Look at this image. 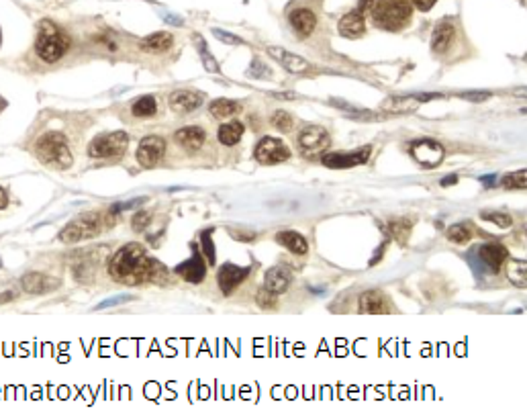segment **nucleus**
<instances>
[{
    "label": "nucleus",
    "instance_id": "7ed1b4c3",
    "mask_svg": "<svg viewBox=\"0 0 527 415\" xmlns=\"http://www.w3.org/2000/svg\"><path fill=\"white\" fill-rule=\"evenodd\" d=\"M35 155L39 158V162L45 166L58 168V170H65L72 166V152H70V143L63 137L62 133L49 132L43 133L42 137L35 143Z\"/></svg>",
    "mask_w": 527,
    "mask_h": 415
},
{
    "label": "nucleus",
    "instance_id": "4c0bfd02",
    "mask_svg": "<svg viewBox=\"0 0 527 415\" xmlns=\"http://www.w3.org/2000/svg\"><path fill=\"white\" fill-rule=\"evenodd\" d=\"M149 221H151V215L146 213V211H139L137 215H133L131 225H133V229H135V231H144V229L149 225Z\"/></svg>",
    "mask_w": 527,
    "mask_h": 415
},
{
    "label": "nucleus",
    "instance_id": "412c9836",
    "mask_svg": "<svg viewBox=\"0 0 527 415\" xmlns=\"http://www.w3.org/2000/svg\"><path fill=\"white\" fill-rule=\"evenodd\" d=\"M358 305L362 313H388L391 311L386 297L380 290H366L364 295H360Z\"/></svg>",
    "mask_w": 527,
    "mask_h": 415
},
{
    "label": "nucleus",
    "instance_id": "c9c22d12",
    "mask_svg": "<svg viewBox=\"0 0 527 415\" xmlns=\"http://www.w3.org/2000/svg\"><path fill=\"white\" fill-rule=\"evenodd\" d=\"M481 217L485 219V221H490V223H497L499 227H511V223H513V219L505 215V213H490V211H485V213H481Z\"/></svg>",
    "mask_w": 527,
    "mask_h": 415
},
{
    "label": "nucleus",
    "instance_id": "9b49d317",
    "mask_svg": "<svg viewBox=\"0 0 527 415\" xmlns=\"http://www.w3.org/2000/svg\"><path fill=\"white\" fill-rule=\"evenodd\" d=\"M190 248H192V256L186 262L176 266V274H180L186 283L198 284L203 283L205 276H207V264L203 262V256H201V252L196 250L194 243H190Z\"/></svg>",
    "mask_w": 527,
    "mask_h": 415
},
{
    "label": "nucleus",
    "instance_id": "423d86ee",
    "mask_svg": "<svg viewBox=\"0 0 527 415\" xmlns=\"http://www.w3.org/2000/svg\"><path fill=\"white\" fill-rule=\"evenodd\" d=\"M129 146V135L125 132H110L96 135L90 146H88V155L99 158V160H108V158H121Z\"/></svg>",
    "mask_w": 527,
    "mask_h": 415
},
{
    "label": "nucleus",
    "instance_id": "8fccbe9b",
    "mask_svg": "<svg viewBox=\"0 0 527 415\" xmlns=\"http://www.w3.org/2000/svg\"><path fill=\"white\" fill-rule=\"evenodd\" d=\"M2 107H4V101H2V98H0V109H2Z\"/></svg>",
    "mask_w": 527,
    "mask_h": 415
},
{
    "label": "nucleus",
    "instance_id": "cd10ccee",
    "mask_svg": "<svg viewBox=\"0 0 527 415\" xmlns=\"http://www.w3.org/2000/svg\"><path fill=\"white\" fill-rule=\"evenodd\" d=\"M209 110H211L215 119H227V117H233L235 113H239L241 107L235 101H229V98H217V101L211 103Z\"/></svg>",
    "mask_w": 527,
    "mask_h": 415
},
{
    "label": "nucleus",
    "instance_id": "2eb2a0df",
    "mask_svg": "<svg viewBox=\"0 0 527 415\" xmlns=\"http://www.w3.org/2000/svg\"><path fill=\"white\" fill-rule=\"evenodd\" d=\"M23 288L25 293L29 295H45V293H51L56 288H60V281L58 279H51L47 274H42V272H29L21 279Z\"/></svg>",
    "mask_w": 527,
    "mask_h": 415
},
{
    "label": "nucleus",
    "instance_id": "5701e85b",
    "mask_svg": "<svg viewBox=\"0 0 527 415\" xmlns=\"http://www.w3.org/2000/svg\"><path fill=\"white\" fill-rule=\"evenodd\" d=\"M276 241H278L280 245H284L288 252L298 254V256H303V254L309 252V243H307V240H305L300 234L293 231V229H286V231L276 234Z\"/></svg>",
    "mask_w": 527,
    "mask_h": 415
},
{
    "label": "nucleus",
    "instance_id": "3c124183",
    "mask_svg": "<svg viewBox=\"0 0 527 415\" xmlns=\"http://www.w3.org/2000/svg\"><path fill=\"white\" fill-rule=\"evenodd\" d=\"M0 44H2V33H0Z\"/></svg>",
    "mask_w": 527,
    "mask_h": 415
},
{
    "label": "nucleus",
    "instance_id": "6e6552de",
    "mask_svg": "<svg viewBox=\"0 0 527 415\" xmlns=\"http://www.w3.org/2000/svg\"><path fill=\"white\" fill-rule=\"evenodd\" d=\"M288 158H291V150L286 148V143H282L280 139H274V137H262V141L255 146V160L264 166L286 162Z\"/></svg>",
    "mask_w": 527,
    "mask_h": 415
},
{
    "label": "nucleus",
    "instance_id": "bb28decb",
    "mask_svg": "<svg viewBox=\"0 0 527 415\" xmlns=\"http://www.w3.org/2000/svg\"><path fill=\"white\" fill-rule=\"evenodd\" d=\"M241 135H243V125L239 121H229L219 127V141L227 148L237 146L241 141Z\"/></svg>",
    "mask_w": 527,
    "mask_h": 415
},
{
    "label": "nucleus",
    "instance_id": "f3484780",
    "mask_svg": "<svg viewBox=\"0 0 527 415\" xmlns=\"http://www.w3.org/2000/svg\"><path fill=\"white\" fill-rule=\"evenodd\" d=\"M291 281H293V274L288 268L284 266H274L266 272L264 276V288L274 293V295H282L288 286H291Z\"/></svg>",
    "mask_w": 527,
    "mask_h": 415
},
{
    "label": "nucleus",
    "instance_id": "79ce46f5",
    "mask_svg": "<svg viewBox=\"0 0 527 415\" xmlns=\"http://www.w3.org/2000/svg\"><path fill=\"white\" fill-rule=\"evenodd\" d=\"M127 301H131V297H129V295H121V297H115V299H106V301H103V303L96 307V309H106V307L119 305V303H127Z\"/></svg>",
    "mask_w": 527,
    "mask_h": 415
},
{
    "label": "nucleus",
    "instance_id": "c03bdc74",
    "mask_svg": "<svg viewBox=\"0 0 527 415\" xmlns=\"http://www.w3.org/2000/svg\"><path fill=\"white\" fill-rule=\"evenodd\" d=\"M458 182V176L456 174H450V176H445V178H442V186H452V184H456Z\"/></svg>",
    "mask_w": 527,
    "mask_h": 415
},
{
    "label": "nucleus",
    "instance_id": "20e7f679",
    "mask_svg": "<svg viewBox=\"0 0 527 415\" xmlns=\"http://www.w3.org/2000/svg\"><path fill=\"white\" fill-rule=\"evenodd\" d=\"M70 47V37L63 33L58 25L51 21L39 23V31H37V42H35V51L42 58L43 62L53 64L58 60H62L63 53Z\"/></svg>",
    "mask_w": 527,
    "mask_h": 415
},
{
    "label": "nucleus",
    "instance_id": "dca6fc26",
    "mask_svg": "<svg viewBox=\"0 0 527 415\" xmlns=\"http://www.w3.org/2000/svg\"><path fill=\"white\" fill-rule=\"evenodd\" d=\"M203 105V96L192 90H176L170 94V109L178 115L192 113Z\"/></svg>",
    "mask_w": 527,
    "mask_h": 415
},
{
    "label": "nucleus",
    "instance_id": "49530a36",
    "mask_svg": "<svg viewBox=\"0 0 527 415\" xmlns=\"http://www.w3.org/2000/svg\"><path fill=\"white\" fill-rule=\"evenodd\" d=\"M13 299H15V293H11V290L0 293V303H8V301H13Z\"/></svg>",
    "mask_w": 527,
    "mask_h": 415
},
{
    "label": "nucleus",
    "instance_id": "f257e3e1",
    "mask_svg": "<svg viewBox=\"0 0 527 415\" xmlns=\"http://www.w3.org/2000/svg\"><path fill=\"white\" fill-rule=\"evenodd\" d=\"M108 274L115 283L137 286L149 281H168L166 266L148 256V250L141 243H127L108 262Z\"/></svg>",
    "mask_w": 527,
    "mask_h": 415
},
{
    "label": "nucleus",
    "instance_id": "9d476101",
    "mask_svg": "<svg viewBox=\"0 0 527 415\" xmlns=\"http://www.w3.org/2000/svg\"><path fill=\"white\" fill-rule=\"evenodd\" d=\"M411 153L425 168H436V166L442 164L443 160V148L438 141H431V139H419V141H415L411 146Z\"/></svg>",
    "mask_w": 527,
    "mask_h": 415
},
{
    "label": "nucleus",
    "instance_id": "ddd939ff",
    "mask_svg": "<svg viewBox=\"0 0 527 415\" xmlns=\"http://www.w3.org/2000/svg\"><path fill=\"white\" fill-rule=\"evenodd\" d=\"M250 274V268L248 266H235V264H223L219 268V274H217V283L221 286L223 295H231L233 288L237 284H241Z\"/></svg>",
    "mask_w": 527,
    "mask_h": 415
},
{
    "label": "nucleus",
    "instance_id": "37998d69",
    "mask_svg": "<svg viewBox=\"0 0 527 415\" xmlns=\"http://www.w3.org/2000/svg\"><path fill=\"white\" fill-rule=\"evenodd\" d=\"M411 2H413L419 11L425 13V11H431V8H433V4H436L438 0H411Z\"/></svg>",
    "mask_w": 527,
    "mask_h": 415
},
{
    "label": "nucleus",
    "instance_id": "ea45409f",
    "mask_svg": "<svg viewBox=\"0 0 527 415\" xmlns=\"http://www.w3.org/2000/svg\"><path fill=\"white\" fill-rule=\"evenodd\" d=\"M460 98L470 101V103H483V101H488V98H490V92H462Z\"/></svg>",
    "mask_w": 527,
    "mask_h": 415
},
{
    "label": "nucleus",
    "instance_id": "7c9ffc66",
    "mask_svg": "<svg viewBox=\"0 0 527 415\" xmlns=\"http://www.w3.org/2000/svg\"><path fill=\"white\" fill-rule=\"evenodd\" d=\"M503 186L509 189V191H526L527 186V172L526 168L523 170H517L513 174H507L503 178Z\"/></svg>",
    "mask_w": 527,
    "mask_h": 415
},
{
    "label": "nucleus",
    "instance_id": "de8ad7c7",
    "mask_svg": "<svg viewBox=\"0 0 527 415\" xmlns=\"http://www.w3.org/2000/svg\"><path fill=\"white\" fill-rule=\"evenodd\" d=\"M495 180H497V176H485V178H483V184H485V186H495Z\"/></svg>",
    "mask_w": 527,
    "mask_h": 415
},
{
    "label": "nucleus",
    "instance_id": "a878e982",
    "mask_svg": "<svg viewBox=\"0 0 527 415\" xmlns=\"http://www.w3.org/2000/svg\"><path fill=\"white\" fill-rule=\"evenodd\" d=\"M419 107V101L415 96H393L382 103V110L386 113H413Z\"/></svg>",
    "mask_w": 527,
    "mask_h": 415
},
{
    "label": "nucleus",
    "instance_id": "a18cd8bd",
    "mask_svg": "<svg viewBox=\"0 0 527 415\" xmlns=\"http://www.w3.org/2000/svg\"><path fill=\"white\" fill-rule=\"evenodd\" d=\"M233 238H237V240H241V241H243V240L252 241V240H255V234H246V236H243V234H237V231H233Z\"/></svg>",
    "mask_w": 527,
    "mask_h": 415
},
{
    "label": "nucleus",
    "instance_id": "1a4fd4ad",
    "mask_svg": "<svg viewBox=\"0 0 527 415\" xmlns=\"http://www.w3.org/2000/svg\"><path fill=\"white\" fill-rule=\"evenodd\" d=\"M166 153V141L164 137L160 135H149V137H144L139 141V148H137V162L144 166V168H153L160 164V160L164 158Z\"/></svg>",
    "mask_w": 527,
    "mask_h": 415
},
{
    "label": "nucleus",
    "instance_id": "0eeeda50",
    "mask_svg": "<svg viewBox=\"0 0 527 415\" xmlns=\"http://www.w3.org/2000/svg\"><path fill=\"white\" fill-rule=\"evenodd\" d=\"M370 153H372V148H370V146L360 148V150H356V152H350V153L327 152V153H323L321 162H323L327 168H331V170L356 168V166H362V164H366V162H368Z\"/></svg>",
    "mask_w": 527,
    "mask_h": 415
},
{
    "label": "nucleus",
    "instance_id": "2f4dec72",
    "mask_svg": "<svg viewBox=\"0 0 527 415\" xmlns=\"http://www.w3.org/2000/svg\"><path fill=\"white\" fill-rule=\"evenodd\" d=\"M472 238V231L466 223H458V225H452L447 229V240L454 241V243H466Z\"/></svg>",
    "mask_w": 527,
    "mask_h": 415
},
{
    "label": "nucleus",
    "instance_id": "b1692460",
    "mask_svg": "<svg viewBox=\"0 0 527 415\" xmlns=\"http://www.w3.org/2000/svg\"><path fill=\"white\" fill-rule=\"evenodd\" d=\"M454 35H456V29H454V25L450 21H442L438 27H436V31H433V39H431V47H433V51H438V53H443L452 42H454Z\"/></svg>",
    "mask_w": 527,
    "mask_h": 415
},
{
    "label": "nucleus",
    "instance_id": "c756f323",
    "mask_svg": "<svg viewBox=\"0 0 527 415\" xmlns=\"http://www.w3.org/2000/svg\"><path fill=\"white\" fill-rule=\"evenodd\" d=\"M158 113V103L153 96H141L135 101L133 105V115L139 117V119H148V117H153Z\"/></svg>",
    "mask_w": 527,
    "mask_h": 415
},
{
    "label": "nucleus",
    "instance_id": "39448f33",
    "mask_svg": "<svg viewBox=\"0 0 527 415\" xmlns=\"http://www.w3.org/2000/svg\"><path fill=\"white\" fill-rule=\"evenodd\" d=\"M103 231V215L101 213H86L74 221H70L62 231L60 240L63 243H78V241L96 238Z\"/></svg>",
    "mask_w": 527,
    "mask_h": 415
},
{
    "label": "nucleus",
    "instance_id": "f704fd0d",
    "mask_svg": "<svg viewBox=\"0 0 527 415\" xmlns=\"http://www.w3.org/2000/svg\"><path fill=\"white\" fill-rule=\"evenodd\" d=\"M258 305L262 307V309H276L278 307V295H274V293H270V290H260L258 293Z\"/></svg>",
    "mask_w": 527,
    "mask_h": 415
},
{
    "label": "nucleus",
    "instance_id": "a19ab883",
    "mask_svg": "<svg viewBox=\"0 0 527 415\" xmlns=\"http://www.w3.org/2000/svg\"><path fill=\"white\" fill-rule=\"evenodd\" d=\"M212 33L217 35V39H221V42H225V44H233V45L241 44V39H239V37H233L231 33H225V31H221V29H215Z\"/></svg>",
    "mask_w": 527,
    "mask_h": 415
},
{
    "label": "nucleus",
    "instance_id": "4468645a",
    "mask_svg": "<svg viewBox=\"0 0 527 415\" xmlns=\"http://www.w3.org/2000/svg\"><path fill=\"white\" fill-rule=\"evenodd\" d=\"M478 258L483 260L488 272H499L509 258V252L503 243H485L478 248Z\"/></svg>",
    "mask_w": 527,
    "mask_h": 415
},
{
    "label": "nucleus",
    "instance_id": "4be33fe9",
    "mask_svg": "<svg viewBox=\"0 0 527 415\" xmlns=\"http://www.w3.org/2000/svg\"><path fill=\"white\" fill-rule=\"evenodd\" d=\"M366 31V23H364V17L362 13L356 11V13H348L345 17H341L339 21V33L343 37H350V39H356L362 33Z\"/></svg>",
    "mask_w": 527,
    "mask_h": 415
},
{
    "label": "nucleus",
    "instance_id": "f8f14e48",
    "mask_svg": "<svg viewBox=\"0 0 527 415\" xmlns=\"http://www.w3.org/2000/svg\"><path fill=\"white\" fill-rule=\"evenodd\" d=\"M327 146H329V135L319 125L305 127L298 135V148L303 150V153H319Z\"/></svg>",
    "mask_w": 527,
    "mask_h": 415
},
{
    "label": "nucleus",
    "instance_id": "c85d7f7f",
    "mask_svg": "<svg viewBox=\"0 0 527 415\" xmlns=\"http://www.w3.org/2000/svg\"><path fill=\"white\" fill-rule=\"evenodd\" d=\"M411 227H413V223H411L409 219H395V221L388 223V231H391L393 240H397L401 245L402 243H407V240H409Z\"/></svg>",
    "mask_w": 527,
    "mask_h": 415
},
{
    "label": "nucleus",
    "instance_id": "72a5a7b5",
    "mask_svg": "<svg viewBox=\"0 0 527 415\" xmlns=\"http://www.w3.org/2000/svg\"><path fill=\"white\" fill-rule=\"evenodd\" d=\"M509 279L511 283L517 286H526V262H515L509 264Z\"/></svg>",
    "mask_w": 527,
    "mask_h": 415
},
{
    "label": "nucleus",
    "instance_id": "09e8293b",
    "mask_svg": "<svg viewBox=\"0 0 527 415\" xmlns=\"http://www.w3.org/2000/svg\"><path fill=\"white\" fill-rule=\"evenodd\" d=\"M6 207V193L0 189V209H4Z\"/></svg>",
    "mask_w": 527,
    "mask_h": 415
},
{
    "label": "nucleus",
    "instance_id": "6ab92c4d",
    "mask_svg": "<svg viewBox=\"0 0 527 415\" xmlns=\"http://www.w3.org/2000/svg\"><path fill=\"white\" fill-rule=\"evenodd\" d=\"M268 53L278 60L282 68H286L291 74H303V72H307L309 70V62L307 60H303L300 56H295V53H288V51H284V49H280V47H268Z\"/></svg>",
    "mask_w": 527,
    "mask_h": 415
},
{
    "label": "nucleus",
    "instance_id": "aec40b11",
    "mask_svg": "<svg viewBox=\"0 0 527 415\" xmlns=\"http://www.w3.org/2000/svg\"><path fill=\"white\" fill-rule=\"evenodd\" d=\"M291 25L298 33V37H309L317 27V17L309 8H296L291 13Z\"/></svg>",
    "mask_w": 527,
    "mask_h": 415
},
{
    "label": "nucleus",
    "instance_id": "a211bd4d",
    "mask_svg": "<svg viewBox=\"0 0 527 415\" xmlns=\"http://www.w3.org/2000/svg\"><path fill=\"white\" fill-rule=\"evenodd\" d=\"M205 129L203 127H196V125H190V127H182L178 132L174 133V139L180 148L189 150V152H196L203 148L205 143Z\"/></svg>",
    "mask_w": 527,
    "mask_h": 415
},
{
    "label": "nucleus",
    "instance_id": "393cba45",
    "mask_svg": "<svg viewBox=\"0 0 527 415\" xmlns=\"http://www.w3.org/2000/svg\"><path fill=\"white\" fill-rule=\"evenodd\" d=\"M172 44H174V37L170 33H166V31H160V33L149 35L148 39H144L141 42V49L149 51V53H162V51H168Z\"/></svg>",
    "mask_w": 527,
    "mask_h": 415
},
{
    "label": "nucleus",
    "instance_id": "f03ea898",
    "mask_svg": "<svg viewBox=\"0 0 527 415\" xmlns=\"http://www.w3.org/2000/svg\"><path fill=\"white\" fill-rule=\"evenodd\" d=\"M372 21L376 27L384 31H401L405 25H409L413 6L409 0H374L370 4Z\"/></svg>",
    "mask_w": 527,
    "mask_h": 415
},
{
    "label": "nucleus",
    "instance_id": "e433bc0d",
    "mask_svg": "<svg viewBox=\"0 0 527 415\" xmlns=\"http://www.w3.org/2000/svg\"><path fill=\"white\" fill-rule=\"evenodd\" d=\"M201 241H203V252H205L207 260H209V264L212 266V264H215V245H212V241H211V229L203 231Z\"/></svg>",
    "mask_w": 527,
    "mask_h": 415
},
{
    "label": "nucleus",
    "instance_id": "473e14b6",
    "mask_svg": "<svg viewBox=\"0 0 527 415\" xmlns=\"http://www.w3.org/2000/svg\"><path fill=\"white\" fill-rule=\"evenodd\" d=\"M293 117H291V113H286V110H276L274 115H272V125H274L278 132L282 133H288L293 129Z\"/></svg>",
    "mask_w": 527,
    "mask_h": 415
},
{
    "label": "nucleus",
    "instance_id": "58836bf2",
    "mask_svg": "<svg viewBox=\"0 0 527 415\" xmlns=\"http://www.w3.org/2000/svg\"><path fill=\"white\" fill-rule=\"evenodd\" d=\"M196 42H198V45H201V56H203V60H205V66H207V70H209V72H219L217 62L211 60V58H209V53H207V45H205V42H203L201 37H196Z\"/></svg>",
    "mask_w": 527,
    "mask_h": 415
}]
</instances>
